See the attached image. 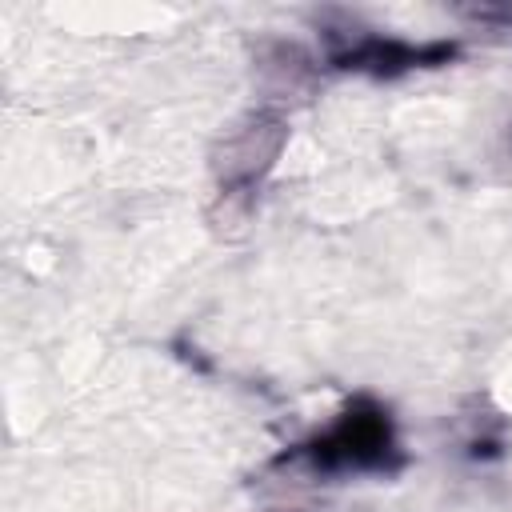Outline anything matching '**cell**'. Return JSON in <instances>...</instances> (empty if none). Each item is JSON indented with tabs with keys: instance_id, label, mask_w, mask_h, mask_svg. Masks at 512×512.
Returning a JSON list of instances; mask_svg holds the SVG:
<instances>
[{
	"instance_id": "1",
	"label": "cell",
	"mask_w": 512,
	"mask_h": 512,
	"mask_svg": "<svg viewBox=\"0 0 512 512\" xmlns=\"http://www.w3.org/2000/svg\"><path fill=\"white\" fill-rule=\"evenodd\" d=\"M404 452L396 444V428L384 404L356 396L344 412L316 436L280 452L272 468H292L304 476H364V472H396Z\"/></svg>"
},
{
	"instance_id": "2",
	"label": "cell",
	"mask_w": 512,
	"mask_h": 512,
	"mask_svg": "<svg viewBox=\"0 0 512 512\" xmlns=\"http://www.w3.org/2000/svg\"><path fill=\"white\" fill-rule=\"evenodd\" d=\"M328 40H332V48H328L332 68H352V72H372V76H396L408 68H436V64H448L456 56L452 44L416 48V44L368 32L360 24H344L340 32H328Z\"/></svg>"
},
{
	"instance_id": "3",
	"label": "cell",
	"mask_w": 512,
	"mask_h": 512,
	"mask_svg": "<svg viewBox=\"0 0 512 512\" xmlns=\"http://www.w3.org/2000/svg\"><path fill=\"white\" fill-rule=\"evenodd\" d=\"M280 140H284V128H280L276 120H268V116H260V120H252L244 132H236L232 144H228V152H224V164H220L228 188H232V192H248V188L256 184V176H260V172L272 164V156L280 152ZM232 192H228V196H232Z\"/></svg>"
},
{
	"instance_id": "4",
	"label": "cell",
	"mask_w": 512,
	"mask_h": 512,
	"mask_svg": "<svg viewBox=\"0 0 512 512\" xmlns=\"http://www.w3.org/2000/svg\"><path fill=\"white\" fill-rule=\"evenodd\" d=\"M508 144H512V132H508Z\"/></svg>"
}]
</instances>
